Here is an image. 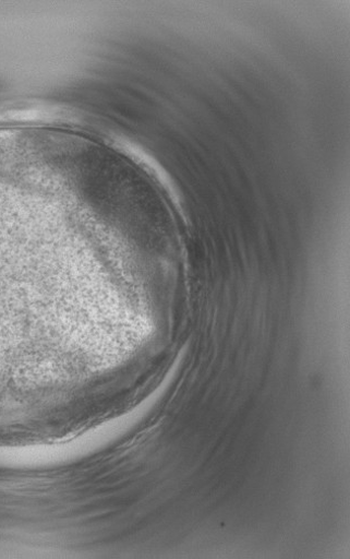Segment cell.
<instances>
[{
  "instance_id": "obj_1",
  "label": "cell",
  "mask_w": 350,
  "mask_h": 559,
  "mask_svg": "<svg viewBox=\"0 0 350 559\" xmlns=\"http://www.w3.org/2000/svg\"><path fill=\"white\" fill-rule=\"evenodd\" d=\"M113 287L106 233L83 210L0 189V381L59 368L61 323L74 293L108 302Z\"/></svg>"
}]
</instances>
